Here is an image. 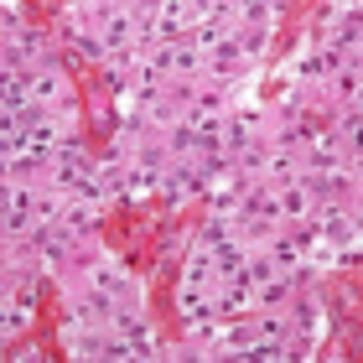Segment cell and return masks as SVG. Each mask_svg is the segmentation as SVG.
<instances>
[{
  "label": "cell",
  "mask_w": 363,
  "mask_h": 363,
  "mask_svg": "<svg viewBox=\"0 0 363 363\" xmlns=\"http://www.w3.org/2000/svg\"><path fill=\"white\" fill-rule=\"evenodd\" d=\"M161 187H167V203H172V208H182V203H192V197L203 192V177H197L192 161H177V167L161 172Z\"/></svg>",
  "instance_id": "1"
},
{
  "label": "cell",
  "mask_w": 363,
  "mask_h": 363,
  "mask_svg": "<svg viewBox=\"0 0 363 363\" xmlns=\"http://www.w3.org/2000/svg\"><path fill=\"white\" fill-rule=\"evenodd\" d=\"M239 68H244L239 42H234V37H223V42L208 52V78H218V84H223V94H228V84H234V73H239Z\"/></svg>",
  "instance_id": "2"
},
{
  "label": "cell",
  "mask_w": 363,
  "mask_h": 363,
  "mask_svg": "<svg viewBox=\"0 0 363 363\" xmlns=\"http://www.w3.org/2000/svg\"><path fill=\"white\" fill-rule=\"evenodd\" d=\"M192 244H197V228H172L156 250V270H177V259H187Z\"/></svg>",
  "instance_id": "3"
},
{
  "label": "cell",
  "mask_w": 363,
  "mask_h": 363,
  "mask_svg": "<svg viewBox=\"0 0 363 363\" xmlns=\"http://www.w3.org/2000/svg\"><path fill=\"white\" fill-rule=\"evenodd\" d=\"M73 228V239H94L99 234V223H104V208H94V203H84V197H73V208H68V218H62Z\"/></svg>",
  "instance_id": "4"
},
{
  "label": "cell",
  "mask_w": 363,
  "mask_h": 363,
  "mask_svg": "<svg viewBox=\"0 0 363 363\" xmlns=\"http://www.w3.org/2000/svg\"><path fill=\"white\" fill-rule=\"evenodd\" d=\"M218 140H223V156H239V151H250L259 135H255V125H244V120H239V114H223Z\"/></svg>",
  "instance_id": "5"
},
{
  "label": "cell",
  "mask_w": 363,
  "mask_h": 363,
  "mask_svg": "<svg viewBox=\"0 0 363 363\" xmlns=\"http://www.w3.org/2000/svg\"><path fill=\"white\" fill-rule=\"evenodd\" d=\"M0 327H6V337H16V333H26L31 327V296H21V301H6V317H0Z\"/></svg>",
  "instance_id": "6"
},
{
  "label": "cell",
  "mask_w": 363,
  "mask_h": 363,
  "mask_svg": "<svg viewBox=\"0 0 363 363\" xmlns=\"http://www.w3.org/2000/svg\"><path fill=\"white\" fill-rule=\"evenodd\" d=\"M291 291H296V280L270 275L265 286H255V301H259V306H275V301H291Z\"/></svg>",
  "instance_id": "7"
},
{
  "label": "cell",
  "mask_w": 363,
  "mask_h": 363,
  "mask_svg": "<svg viewBox=\"0 0 363 363\" xmlns=\"http://www.w3.org/2000/svg\"><path fill=\"white\" fill-rule=\"evenodd\" d=\"M301 109H306V94L301 89H280V104H275V114H280V120H291V125H301Z\"/></svg>",
  "instance_id": "8"
},
{
  "label": "cell",
  "mask_w": 363,
  "mask_h": 363,
  "mask_svg": "<svg viewBox=\"0 0 363 363\" xmlns=\"http://www.w3.org/2000/svg\"><path fill=\"white\" fill-rule=\"evenodd\" d=\"M255 342H286V317H259L255 322Z\"/></svg>",
  "instance_id": "9"
}]
</instances>
